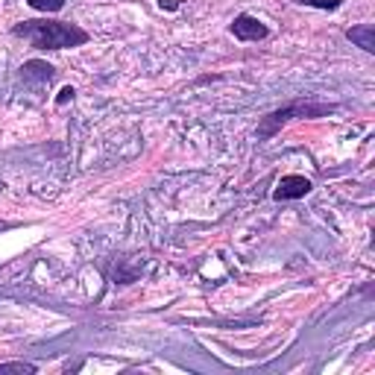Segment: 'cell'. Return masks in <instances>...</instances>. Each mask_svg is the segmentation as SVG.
I'll list each match as a JSON object with an SVG mask.
<instances>
[{
    "mask_svg": "<svg viewBox=\"0 0 375 375\" xmlns=\"http://www.w3.org/2000/svg\"><path fill=\"white\" fill-rule=\"evenodd\" d=\"M15 35L27 39L39 50H65L89 42V33L68 21H24L15 27Z\"/></svg>",
    "mask_w": 375,
    "mask_h": 375,
    "instance_id": "1",
    "label": "cell"
},
{
    "mask_svg": "<svg viewBox=\"0 0 375 375\" xmlns=\"http://www.w3.org/2000/svg\"><path fill=\"white\" fill-rule=\"evenodd\" d=\"M326 111H331V109H329V106H308V103L284 106V109L273 111V115H267V118H264V123L258 127V138H270V135H276V129L282 127V123H287V120L296 118V115L308 118V115H326Z\"/></svg>",
    "mask_w": 375,
    "mask_h": 375,
    "instance_id": "2",
    "label": "cell"
},
{
    "mask_svg": "<svg viewBox=\"0 0 375 375\" xmlns=\"http://www.w3.org/2000/svg\"><path fill=\"white\" fill-rule=\"evenodd\" d=\"M232 33L241 42H261V39H267V27L258 18H253V15H237L235 24H232Z\"/></svg>",
    "mask_w": 375,
    "mask_h": 375,
    "instance_id": "3",
    "label": "cell"
},
{
    "mask_svg": "<svg viewBox=\"0 0 375 375\" xmlns=\"http://www.w3.org/2000/svg\"><path fill=\"white\" fill-rule=\"evenodd\" d=\"M311 191V182L305 176H284L276 188V199H299V196H305Z\"/></svg>",
    "mask_w": 375,
    "mask_h": 375,
    "instance_id": "4",
    "label": "cell"
},
{
    "mask_svg": "<svg viewBox=\"0 0 375 375\" xmlns=\"http://www.w3.org/2000/svg\"><path fill=\"white\" fill-rule=\"evenodd\" d=\"M346 35H349V42H355L360 50L375 53V27H372V24H358V27H352Z\"/></svg>",
    "mask_w": 375,
    "mask_h": 375,
    "instance_id": "5",
    "label": "cell"
},
{
    "mask_svg": "<svg viewBox=\"0 0 375 375\" xmlns=\"http://www.w3.org/2000/svg\"><path fill=\"white\" fill-rule=\"evenodd\" d=\"M24 80L50 82V80H53V68L44 65V62H27V65H24Z\"/></svg>",
    "mask_w": 375,
    "mask_h": 375,
    "instance_id": "6",
    "label": "cell"
},
{
    "mask_svg": "<svg viewBox=\"0 0 375 375\" xmlns=\"http://www.w3.org/2000/svg\"><path fill=\"white\" fill-rule=\"evenodd\" d=\"M27 3L39 12H59L62 6H65V0H27Z\"/></svg>",
    "mask_w": 375,
    "mask_h": 375,
    "instance_id": "7",
    "label": "cell"
},
{
    "mask_svg": "<svg viewBox=\"0 0 375 375\" xmlns=\"http://www.w3.org/2000/svg\"><path fill=\"white\" fill-rule=\"evenodd\" d=\"M6 372H27V375H33L35 367L33 364H21V360H15V364H0V375H6Z\"/></svg>",
    "mask_w": 375,
    "mask_h": 375,
    "instance_id": "8",
    "label": "cell"
},
{
    "mask_svg": "<svg viewBox=\"0 0 375 375\" xmlns=\"http://www.w3.org/2000/svg\"><path fill=\"white\" fill-rule=\"evenodd\" d=\"M299 3H305V6H317V9H326V12H331V9L340 6L343 0H299Z\"/></svg>",
    "mask_w": 375,
    "mask_h": 375,
    "instance_id": "9",
    "label": "cell"
},
{
    "mask_svg": "<svg viewBox=\"0 0 375 375\" xmlns=\"http://www.w3.org/2000/svg\"><path fill=\"white\" fill-rule=\"evenodd\" d=\"M71 97H73V89H62V94H59V103H68Z\"/></svg>",
    "mask_w": 375,
    "mask_h": 375,
    "instance_id": "10",
    "label": "cell"
}]
</instances>
